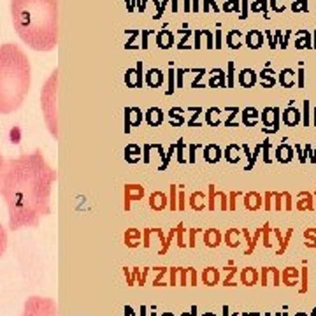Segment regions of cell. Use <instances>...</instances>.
I'll return each instance as SVG.
<instances>
[{
  "label": "cell",
  "mask_w": 316,
  "mask_h": 316,
  "mask_svg": "<svg viewBox=\"0 0 316 316\" xmlns=\"http://www.w3.org/2000/svg\"><path fill=\"white\" fill-rule=\"evenodd\" d=\"M56 178V171L39 149L5 162L0 194L7 204L11 230L35 227L42 216L51 212L49 197Z\"/></svg>",
  "instance_id": "obj_1"
},
{
  "label": "cell",
  "mask_w": 316,
  "mask_h": 316,
  "mask_svg": "<svg viewBox=\"0 0 316 316\" xmlns=\"http://www.w3.org/2000/svg\"><path fill=\"white\" fill-rule=\"evenodd\" d=\"M16 34L35 51H53L58 42V0H11Z\"/></svg>",
  "instance_id": "obj_2"
},
{
  "label": "cell",
  "mask_w": 316,
  "mask_h": 316,
  "mask_svg": "<svg viewBox=\"0 0 316 316\" xmlns=\"http://www.w3.org/2000/svg\"><path fill=\"white\" fill-rule=\"evenodd\" d=\"M32 85L30 60L18 44H0V114L18 111Z\"/></svg>",
  "instance_id": "obj_3"
},
{
  "label": "cell",
  "mask_w": 316,
  "mask_h": 316,
  "mask_svg": "<svg viewBox=\"0 0 316 316\" xmlns=\"http://www.w3.org/2000/svg\"><path fill=\"white\" fill-rule=\"evenodd\" d=\"M56 88H58V71H53L41 93V107L44 121L53 137H58V114H56Z\"/></svg>",
  "instance_id": "obj_4"
},
{
  "label": "cell",
  "mask_w": 316,
  "mask_h": 316,
  "mask_svg": "<svg viewBox=\"0 0 316 316\" xmlns=\"http://www.w3.org/2000/svg\"><path fill=\"white\" fill-rule=\"evenodd\" d=\"M21 316H58V308L53 299L34 295L25 301Z\"/></svg>",
  "instance_id": "obj_5"
},
{
  "label": "cell",
  "mask_w": 316,
  "mask_h": 316,
  "mask_svg": "<svg viewBox=\"0 0 316 316\" xmlns=\"http://www.w3.org/2000/svg\"><path fill=\"white\" fill-rule=\"evenodd\" d=\"M260 119L264 123L265 134H274L279 130V121H281V111L279 107H265L260 114Z\"/></svg>",
  "instance_id": "obj_6"
},
{
  "label": "cell",
  "mask_w": 316,
  "mask_h": 316,
  "mask_svg": "<svg viewBox=\"0 0 316 316\" xmlns=\"http://www.w3.org/2000/svg\"><path fill=\"white\" fill-rule=\"evenodd\" d=\"M216 202H219V209L221 211H227L228 209V195H225L223 192H216L214 185L209 186V202H208V208L216 209Z\"/></svg>",
  "instance_id": "obj_7"
},
{
  "label": "cell",
  "mask_w": 316,
  "mask_h": 316,
  "mask_svg": "<svg viewBox=\"0 0 316 316\" xmlns=\"http://www.w3.org/2000/svg\"><path fill=\"white\" fill-rule=\"evenodd\" d=\"M272 209H276V211H281V209H285V211H292L294 209V202H292V195L288 194V192H274V197H272Z\"/></svg>",
  "instance_id": "obj_8"
},
{
  "label": "cell",
  "mask_w": 316,
  "mask_h": 316,
  "mask_svg": "<svg viewBox=\"0 0 316 316\" xmlns=\"http://www.w3.org/2000/svg\"><path fill=\"white\" fill-rule=\"evenodd\" d=\"M260 283L264 287H267L269 283H272L274 287L281 285V272L276 267H264L260 271Z\"/></svg>",
  "instance_id": "obj_9"
},
{
  "label": "cell",
  "mask_w": 316,
  "mask_h": 316,
  "mask_svg": "<svg viewBox=\"0 0 316 316\" xmlns=\"http://www.w3.org/2000/svg\"><path fill=\"white\" fill-rule=\"evenodd\" d=\"M281 283L285 287H295L301 283V271L297 267H285L281 272Z\"/></svg>",
  "instance_id": "obj_10"
},
{
  "label": "cell",
  "mask_w": 316,
  "mask_h": 316,
  "mask_svg": "<svg viewBox=\"0 0 316 316\" xmlns=\"http://www.w3.org/2000/svg\"><path fill=\"white\" fill-rule=\"evenodd\" d=\"M144 195V188L139 185H126L125 186V209H130L132 201H141Z\"/></svg>",
  "instance_id": "obj_11"
},
{
  "label": "cell",
  "mask_w": 316,
  "mask_h": 316,
  "mask_svg": "<svg viewBox=\"0 0 316 316\" xmlns=\"http://www.w3.org/2000/svg\"><path fill=\"white\" fill-rule=\"evenodd\" d=\"M242 199H244V208L248 211H258L264 208V197L257 192H249V194L242 195Z\"/></svg>",
  "instance_id": "obj_12"
},
{
  "label": "cell",
  "mask_w": 316,
  "mask_h": 316,
  "mask_svg": "<svg viewBox=\"0 0 316 316\" xmlns=\"http://www.w3.org/2000/svg\"><path fill=\"white\" fill-rule=\"evenodd\" d=\"M283 121L288 126H297L299 123L302 121L301 111H299L297 107H294V105H288V107L283 111Z\"/></svg>",
  "instance_id": "obj_13"
},
{
  "label": "cell",
  "mask_w": 316,
  "mask_h": 316,
  "mask_svg": "<svg viewBox=\"0 0 316 316\" xmlns=\"http://www.w3.org/2000/svg\"><path fill=\"white\" fill-rule=\"evenodd\" d=\"M260 281V272L253 267H244L241 271V283L244 287H253Z\"/></svg>",
  "instance_id": "obj_14"
},
{
  "label": "cell",
  "mask_w": 316,
  "mask_h": 316,
  "mask_svg": "<svg viewBox=\"0 0 316 316\" xmlns=\"http://www.w3.org/2000/svg\"><path fill=\"white\" fill-rule=\"evenodd\" d=\"M297 204H295V208H297V211H315V199H313V194H309V192H301V194L297 195Z\"/></svg>",
  "instance_id": "obj_15"
},
{
  "label": "cell",
  "mask_w": 316,
  "mask_h": 316,
  "mask_svg": "<svg viewBox=\"0 0 316 316\" xmlns=\"http://www.w3.org/2000/svg\"><path fill=\"white\" fill-rule=\"evenodd\" d=\"M276 160L279 164H288L294 160V148L290 144H281L276 149Z\"/></svg>",
  "instance_id": "obj_16"
},
{
  "label": "cell",
  "mask_w": 316,
  "mask_h": 316,
  "mask_svg": "<svg viewBox=\"0 0 316 316\" xmlns=\"http://www.w3.org/2000/svg\"><path fill=\"white\" fill-rule=\"evenodd\" d=\"M255 83H257V72L253 69H242L239 72V85L242 88H251V86H255Z\"/></svg>",
  "instance_id": "obj_17"
},
{
  "label": "cell",
  "mask_w": 316,
  "mask_h": 316,
  "mask_svg": "<svg viewBox=\"0 0 316 316\" xmlns=\"http://www.w3.org/2000/svg\"><path fill=\"white\" fill-rule=\"evenodd\" d=\"M149 208L155 209V211L165 209L167 208V195L162 194V192H153L151 197H149Z\"/></svg>",
  "instance_id": "obj_18"
},
{
  "label": "cell",
  "mask_w": 316,
  "mask_h": 316,
  "mask_svg": "<svg viewBox=\"0 0 316 316\" xmlns=\"http://www.w3.org/2000/svg\"><path fill=\"white\" fill-rule=\"evenodd\" d=\"M241 116H242V123H244L246 126H255V125H257L258 119H260V112H258L255 107L242 109Z\"/></svg>",
  "instance_id": "obj_19"
},
{
  "label": "cell",
  "mask_w": 316,
  "mask_h": 316,
  "mask_svg": "<svg viewBox=\"0 0 316 316\" xmlns=\"http://www.w3.org/2000/svg\"><path fill=\"white\" fill-rule=\"evenodd\" d=\"M204 242L209 248H218L221 244V232L216 230V228H209L204 232Z\"/></svg>",
  "instance_id": "obj_20"
},
{
  "label": "cell",
  "mask_w": 316,
  "mask_h": 316,
  "mask_svg": "<svg viewBox=\"0 0 316 316\" xmlns=\"http://www.w3.org/2000/svg\"><path fill=\"white\" fill-rule=\"evenodd\" d=\"M262 44H264V35H262L258 30H251V32L246 34V46H248V48L258 49L262 48Z\"/></svg>",
  "instance_id": "obj_21"
},
{
  "label": "cell",
  "mask_w": 316,
  "mask_h": 316,
  "mask_svg": "<svg viewBox=\"0 0 316 316\" xmlns=\"http://www.w3.org/2000/svg\"><path fill=\"white\" fill-rule=\"evenodd\" d=\"M202 281H204V285H208V287H214V285H218L219 283L218 269H214V267L204 269V272H202Z\"/></svg>",
  "instance_id": "obj_22"
},
{
  "label": "cell",
  "mask_w": 316,
  "mask_h": 316,
  "mask_svg": "<svg viewBox=\"0 0 316 316\" xmlns=\"http://www.w3.org/2000/svg\"><path fill=\"white\" fill-rule=\"evenodd\" d=\"M204 158H206V162H209V164H216V162L221 158V148H219V146H216V144L206 146Z\"/></svg>",
  "instance_id": "obj_23"
},
{
  "label": "cell",
  "mask_w": 316,
  "mask_h": 316,
  "mask_svg": "<svg viewBox=\"0 0 316 316\" xmlns=\"http://www.w3.org/2000/svg\"><path fill=\"white\" fill-rule=\"evenodd\" d=\"M241 230L239 228H228L225 232V244L230 246V248H239L241 244Z\"/></svg>",
  "instance_id": "obj_24"
},
{
  "label": "cell",
  "mask_w": 316,
  "mask_h": 316,
  "mask_svg": "<svg viewBox=\"0 0 316 316\" xmlns=\"http://www.w3.org/2000/svg\"><path fill=\"white\" fill-rule=\"evenodd\" d=\"M311 44H313V39H311V34H309V32L301 30V32H297V34H295V48H297V49L311 48Z\"/></svg>",
  "instance_id": "obj_25"
},
{
  "label": "cell",
  "mask_w": 316,
  "mask_h": 316,
  "mask_svg": "<svg viewBox=\"0 0 316 316\" xmlns=\"http://www.w3.org/2000/svg\"><path fill=\"white\" fill-rule=\"evenodd\" d=\"M295 78H297V74L294 69H283L279 74V83L285 88H292V86H295Z\"/></svg>",
  "instance_id": "obj_26"
},
{
  "label": "cell",
  "mask_w": 316,
  "mask_h": 316,
  "mask_svg": "<svg viewBox=\"0 0 316 316\" xmlns=\"http://www.w3.org/2000/svg\"><path fill=\"white\" fill-rule=\"evenodd\" d=\"M225 158L230 164H237L241 160V148H239V144H228L225 148Z\"/></svg>",
  "instance_id": "obj_27"
},
{
  "label": "cell",
  "mask_w": 316,
  "mask_h": 316,
  "mask_svg": "<svg viewBox=\"0 0 316 316\" xmlns=\"http://www.w3.org/2000/svg\"><path fill=\"white\" fill-rule=\"evenodd\" d=\"M260 79H262V86H264V88H272V86L276 85L274 71H272V69L265 67L264 71L260 72Z\"/></svg>",
  "instance_id": "obj_28"
},
{
  "label": "cell",
  "mask_w": 316,
  "mask_h": 316,
  "mask_svg": "<svg viewBox=\"0 0 316 316\" xmlns=\"http://www.w3.org/2000/svg\"><path fill=\"white\" fill-rule=\"evenodd\" d=\"M190 206H192V209H195V211H202V209L206 208V197L202 192H195L192 197H190Z\"/></svg>",
  "instance_id": "obj_29"
},
{
  "label": "cell",
  "mask_w": 316,
  "mask_h": 316,
  "mask_svg": "<svg viewBox=\"0 0 316 316\" xmlns=\"http://www.w3.org/2000/svg\"><path fill=\"white\" fill-rule=\"evenodd\" d=\"M241 39H242L241 32H237V30H232V32H228V34H227V44L230 46L232 49H239L242 46Z\"/></svg>",
  "instance_id": "obj_30"
},
{
  "label": "cell",
  "mask_w": 316,
  "mask_h": 316,
  "mask_svg": "<svg viewBox=\"0 0 316 316\" xmlns=\"http://www.w3.org/2000/svg\"><path fill=\"white\" fill-rule=\"evenodd\" d=\"M146 119H148L149 125L155 126V125H160L162 119H164V116H162L160 109H149V111L146 112Z\"/></svg>",
  "instance_id": "obj_31"
},
{
  "label": "cell",
  "mask_w": 316,
  "mask_h": 316,
  "mask_svg": "<svg viewBox=\"0 0 316 316\" xmlns=\"http://www.w3.org/2000/svg\"><path fill=\"white\" fill-rule=\"evenodd\" d=\"M309 290V271L306 267V262H304V267L301 269V294H306Z\"/></svg>",
  "instance_id": "obj_32"
},
{
  "label": "cell",
  "mask_w": 316,
  "mask_h": 316,
  "mask_svg": "<svg viewBox=\"0 0 316 316\" xmlns=\"http://www.w3.org/2000/svg\"><path fill=\"white\" fill-rule=\"evenodd\" d=\"M292 235H294V228H288L287 232H285V237H283V242L279 244V248H278V255H283V253L287 251V248H288V244H290V239H292Z\"/></svg>",
  "instance_id": "obj_33"
},
{
  "label": "cell",
  "mask_w": 316,
  "mask_h": 316,
  "mask_svg": "<svg viewBox=\"0 0 316 316\" xmlns=\"http://www.w3.org/2000/svg\"><path fill=\"white\" fill-rule=\"evenodd\" d=\"M139 239H141V232L135 230V228H130V230L125 234V241L128 246H137V242L134 241H139Z\"/></svg>",
  "instance_id": "obj_34"
},
{
  "label": "cell",
  "mask_w": 316,
  "mask_h": 316,
  "mask_svg": "<svg viewBox=\"0 0 316 316\" xmlns=\"http://www.w3.org/2000/svg\"><path fill=\"white\" fill-rule=\"evenodd\" d=\"M5 248H7V232H5V228L0 223V258L5 253Z\"/></svg>",
  "instance_id": "obj_35"
},
{
  "label": "cell",
  "mask_w": 316,
  "mask_h": 316,
  "mask_svg": "<svg viewBox=\"0 0 316 316\" xmlns=\"http://www.w3.org/2000/svg\"><path fill=\"white\" fill-rule=\"evenodd\" d=\"M218 114H219V109H216V107L209 109V111H208V116H206V121H208L209 125H218V123H219Z\"/></svg>",
  "instance_id": "obj_36"
},
{
  "label": "cell",
  "mask_w": 316,
  "mask_h": 316,
  "mask_svg": "<svg viewBox=\"0 0 316 316\" xmlns=\"http://www.w3.org/2000/svg\"><path fill=\"white\" fill-rule=\"evenodd\" d=\"M271 225L265 223L264 227H262V239H264V246L265 248H272V242H271Z\"/></svg>",
  "instance_id": "obj_37"
},
{
  "label": "cell",
  "mask_w": 316,
  "mask_h": 316,
  "mask_svg": "<svg viewBox=\"0 0 316 316\" xmlns=\"http://www.w3.org/2000/svg\"><path fill=\"white\" fill-rule=\"evenodd\" d=\"M251 11L253 12H265L267 11V0H253Z\"/></svg>",
  "instance_id": "obj_38"
},
{
  "label": "cell",
  "mask_w": 316,
  "mask_h": 316,
  "mask_svg": "<svg viewBox=\"0 0 316 316\" xmlns=\"http://www.w3.org/2000/svg\"><path fill=\"white\" fill-rule=\"evenodd\" d=\"M292 9L295 12H302V11H308V0H294V4H292Z\"/></svg>",
  "instance_id": "obj_39"
},
{
  "label": "cell",
  "mask_w": 316,
  "mask_h": 316,
  "mask_svg": "<svg viewBox=\"0 0 316 316\" xmlns=\"http://www.w3.org/2000/svg\"><path fill=\"white\" fill-rule=\"evenodd\" d=\"M227 271H228V276L225 278L223 285H225V287H235V283L232 281V278H234V274H237V269H235V267H228Z\"/></svg>",
  "instance_id": "obj_40"
},
{
  "label": "cell",
  "mask_w": 316,
  "mask_h": 316,
  "mask_svg": "<svg viewBox=\"0 0 316 316\" xmlns=\"http://www.w3.org/2000/svg\"><path fill=\"white\" fill-rule=\"evenodd\" d=\"M269 149H271V142H269V139H267V141L262 142V151H264V162L265 164H271L272 162L271 155H269Z\"/></svg>",
  "instance_id": "obj_41"
},
{
  "label": "cell",
  "mask_w": 316,
  "mask_h": 316,
  "mask_svg": "<svg viewBox=\"0 0 316 316\" xmlns=\"http://www.w3.org/2000/svg\"><path fill=\"white\" fill-rule=\"evenodd\" d=\"M239 197H242L241 192H232V194H228V209H230V211L235 209V202H237Z\"/></svg>",
  "instance_id": "obj_42"
},
{
  "label": "cell",
  "mask_w": 316,
  "mask_h": 316,
  "mask_svg": "<svg viewBox=\"0 0 316 316\" xmlns=\"http://www.w3.org/2000/svg\"><path fill=\"white\" fill-rule=\"evenodd\" d=\"M285 0H271V9L276 12H283L285 11V4H283Z\"/></svg>",
  "instance_id": "obj_43"
},
{
  "label": "cell",
  "mask_w": 316,
  "mask_h": 316,
  "mask_svg": "<svg viewBox=\"0 0 316 316\" xmlns=\"http://www.w3.org/2000/svg\"><path fill=\"white\" fill-rule=\"evenodd\" d=\"M225 11L232 12V11H239V0H227V4H225Z\"/></svg>",
  "instance_id": "obj_44"
},
{
  "label": "cell",
  "mask_w": 316,
  "mask_h": 316,
  "mask_svg": "<svg viewBox=\"0 0 316 316\" xmlns=\"http://www.w3.org/2000/svg\"><path fill=\"white\" fill-rule=\"evenodd\" d=\"M272 197H274V192H267V194L264 195V208L267 209V211L272 209Z\"/></svg>",
  "instance_id": "obj_45"
},
{
  "label": "cell",
  "mask_w": 316,
  "mask_h": 316,
  "mask_svg": "<svg viewBox=\"0 0 316 316\" xmlns=\"http://www.w3.org/2000/svg\"><path fill=\"white\" fill-rule=\"evenodd\" d=\"M302 123L309 126V101H304V116H302Z\"/></svg>",
  "instance_id": "obj_46"
},
{
  "label": "cell",
  "mask_w": 316,
  "mask_h": 316,
  "mask_svg": "<svg viewBox=\"0 0 316 316\" xmlns=\"http://www.w3.org/2000/svg\"><path fill=\"white\" fill-rule=\"evenodd\" d=\"M304 237L306 241H316V228H306Z\"/></svg>",
  "instance_id": "obj_47"
},
{
  "label": "cell",
  "mask_w": 316,
  "mask_h": 316,
  "mask_svg": "<svg viewBox=\"0 0 316 316\" xmlns=\"http://www.w3.org/2000/svg\"><path fill=\"white\" fill-rule=\"evenodd\" d=\"M228 86H234V63H228Z\"/></svg>",
  "instance_id": "obj_48"
},
{
  "label": "cell",
  "mask_w": 316,
  "mask_h": 316,
  "mask_svg": "<svg viewBox=\"0 0 316 316\" xmlns=\"http://www.w3.org/2000/svg\"><path fill=\"white\" fill-rule=\"evenodd\" d=\"M4 169H5V160L2 153H0V186H2V178H4Z\"/></svg>",
  "instance_id": "obj_49"
},
{
  "label": "cell",
  "mask_w": 316,
  "mask_h": 316,
  "mask_svg": "<svg viewBox=\"0 0 316 316\" xmlns=\"http://www.w3.org/2000/svg\"><path fill=\"white\" fill-rule=\"evenodd\" d=\"M174 197H176V185H172V186H171V209H178Z\"/></svg>",
  "instance_id": "obj_50"
},
{
  "label": "cell",
  "mask_w": 316,
  "mask_h": 316,
  "mask_svg": "<svg viewBox=\"0 0 316 316\" xmlns=\"http://www.w3.org/2000/svg\"><path fill=\"white\" fill-rule=\"evenodd\" d=\"M297 86L299 88L304 86V71H302V69H299V72H297Z\"/></svg>",
  "instance_id": "obj_51"
},
{
  "label": "cell",
  "mask_w": 316,
  "mask_h": 316,
  "mask_svg": "<svg viewBox=\"0 0 316 316\" xmlns=\"http://www.w3.org/2000/svg\"><path fill=\"white\" fill-rule=\"evenodd\" d=\"M295 151H297V156H299V162H301V164H306L304 153H302V149H301V146H299V144H295Z\"/></svg>",
  "instance_id": "obj_52"
},
{
  "label": "cell",
  "mask_w": 316,
  "mask_h": 316,
  "mask_svg": "<svg viewBox=\"0 0 316 316\" xmlns=\"http://www.w3.org/2000/svg\"><path fill=\"white\" fill-rule=\"evenodd\" d=\"M178 209H185V194H179V206H178Z\"/></svg>",
  "instance_id": "obj_53"
},
{
  "label": "cell",
  "mask_w": 316,
  "mask_h": 316,
  "mask_svg": "<svg viewBox=\"0 0 316 316\" xmlns=\"http://www.w3.org/2000/svg\"><path fill=\"white\" fill-rule=\"evenodd\" d=\"M311 164H316V146H315V151L311 153Z\"/></svg>",
  "instance_id": "obj_54"
},
{
  "label": "cell",
  "mask_w": 316,
  "mask_h": 316,
  "mask_svg": "<svg viewBox=\"0 0 316 316\" xmlns=\"http://www.w3.org/2000/svg\"><path fill=\"white\" fill-rule=\"evenodd\" d=\"M306 246H308V248H316V241H308Z\"/></svg>",
  "instance_id": "obj_55"
},
{
  "label": "cell",
  "mask_w": 316,
  "mask_h": 316,
  "mask_svg": "<svg viewBox=\"0 0 316 316\" xmlns=\"http://www.w3.org/2000/svg\"><path fill=\"white\" fill-rule=\"evenodd\" d=\"M313 125L316 126V107H315V111H313Z\"/></svg>",
  "instance_id": "obj_56"
},
{
  "label": "cell",
  "mask_w": 316,
  "mask_h": 316,
  "mask_svg": "<svg viewBox=\"0 0 316 316\" xmlns=\"http://www.w3.org/2000/svg\"><path fill=\"white\" fill-rule=\"evenodd\" d=\"M311 48H316V32H315V41H313V46Z\"/></svg>",
  "instance_id": "obj_57"
},
{
  "label": "cell",
  "mask_w": 316,
  "mask_h": 316,
  "mask_svg": "<svg viewBox=\"0 0 316 316\" xmlns=\"http://www.w3.org/2000/svg\"><path fill=\"white\" fill-rule=\"evenodd\" d=\"M313 199H315V211H316V192L313 194Z\"/></svg>",
  "instance_id": "obj_58"
},
{
  "label": "cell",
  "mask_w": 316,
  "mask_h": 316,
  "mask_svg": "<svg viewBox=\"0 0 316 316\" xmlns=\"http://www.w3.org/2000/svg\"><path fill=\"white\" fill-rule=\"evenodd\" d=\"M311 316H316V308L313 309V313H311Z\"/></svg>",
  "instance_id": "obj_59"
},
{
  "label": "cell",
  "mask_w": 316,
  "mask_h": 316,
  "mask_svg": "<svg viewBox=\"0 0 316 316\" xmlns=\"http://www.w3.org/2000/svg\"><path fill=\"white\" fill-rule=\"evenodd\" d=\"M295 316H308V315H304V313H299V315H295Z\"/></svg>",
  "instance_id": "obj_60"
},
{
  "label": "cell",
  "mask_w": 316,
  "mask_h": 316,
  "mask_svg": "<svg viewBox=\"0 0 316 316\" xmlns=\"http://www.w3.org/2000/svg\"><path fill=\"white\" fill-rule=\"evenodd\" d=\"M204 316H214V315H212V313H208V315H204Z\"/></svg>",
  "instance_id": "obj_61"
},
{
  "label": "cell",
  "mask_w": 316,
  "mask_h": 316,
  "mask_svg": "<svg viewBox=\"0 0 316 316\" xmlns=\"http://www.w3.org/2000/svg\"><path fill=\"white\" fill-rule=\"evenodd\" d=\"M281 316H288V315H287V313H283V315H281Z\"/></svg>",
  "instance_id": "obj_62"
}]
</instances>
